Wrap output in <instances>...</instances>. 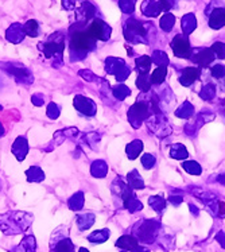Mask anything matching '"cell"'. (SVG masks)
I'll return each instance as SVG.
<instances>
[{
	"instance_id": "obj_27",
	"label": "cell",
	"mask_w": 225,
	"mask_h": 252,
	"mask_svg": "<svg viewBox=\"0 0 225 252\" xmlns=\"http://www.w3.org/2000/svg\"><path fill=\"white\" fill-rule=\"evenodd\" d=\"M128 185L133 188V189H143L144 184L143 180L140 178V175L138 174V171L136 170H132L129 174H128Z\"/></svg>"
},
{
	"instance_id": "obj_20",
	"label": "cell",
	"mask_w": 225,
	"mask_h": 252,
	"mask_svg": "<svg viewBox=\"0 0 225 252\" xmlns=\"http://www.w3.org/2000/svg\"><path fill=\"white\" fill-rule=\"evenodd\" d=\"M26 177H27V181L29 182H42V181L45 180V173H43V170L41 167H38V166H32L30 169L26 171Z\"/></svg>"
},
{
	"instance_id": "obj_14",
	"label": "cell",
	"mask_w": 225,
	"mask_h": 252,
	"mask_svg": "<svg viewBox=\"0 0 225 252\" xmlns=\"http://www.w3.org/2000/svg\"><path fill=\"white\" fill-rule=\"evenodd\" d=\"M209 26L212 29H220L225 26V10L224 8H216L209 19Z\"/></svg>"
},
{
	"instance_id": "obj_13",
	"label": "cell",
	"mask_w": 225,
	"mask_h": 252,
	"mask_svg": "<svg viewBox=\"0 0 225 252\" xmlns=\"http://www.w3.org/2000/svg\"><path fill=\"white\" fill-rule=\"evenodd\" d=\"M11 151H12V154L15 155V158L19 162L25 160L26 155L29 153V142H27L25 136H18L16 138L15 142L12 143Z\"/></svg>"
},
{
	"instance_id": "obj_46",
	"label": "cell",
	"mask_w": 225,
	"mask_h": 252,
	"mask_svg": "<svg viewBox=\"0 0 225 252\" xmlns=\"http://www.w3.org/2000/svg\"><path fill=\"white\" fill-rule=\"evenodd\" d=\"M159 7L161 10L169 11L173 7V0H159Z\"/></svg>"
},
{
	"instance_id": "obj_12",
	"label": "cell",
	"mask_w": 225,
	"mask_h": 252,
	"mask_svg": "<svg viewBox=\"0 0 225 252\" xmlns=\"http://www.w3.org/2000/svg\"><path fill=\"white\" fill-rule=\"evenodd\" d=\"M26 32L21 23H12L5 31V39L11 43H21L25 39Z\"/></svg>"
},
{
	"instance_id": "obj_30",
	"label": "cell",
	"mask_w": 225,
	"mask_h": 252,
	"mask_svg": "<svg viewBox=\"0 0 225 252\" xmlns=\"http://www.w3.org/2000/svg\"><path fill=\"white\" fill-rule=\"evenodd\" d=\"M109 236V231L108 229H101V231L93 232L92 235L88 236V240L92 243H104Z\"/></svg>"
},
{
	"instance_id": "obj_17",
	"label": "cell",
	"mask_w": 225,
	"mask_h": 252,
	"mask_svg": "<svg viewBox=\"0 0 225 252\" xmlns=\"http://www.w3.org/2000/svg\"><path fill=\"white\" fill-rule=\"evenodd\" d=\"M161 11L162 10L159 7V3L154 0H144L142 3V12L146 16H158Z\"/></svg>"
},
{
	"instance_id": "obj_42",
	"label": "cell",
	"mask_w": 225,
	"mask_h": 252,
	"mask_svg": "<svg viewBox=\"0 0 225 252\" xmlns=\"http://www.w3.org/2000/svg\"><path fill=\"white\" fill-rule=\"evenodd\" d=\"M212 74L217 78H221L223 76H225V67L223 65H216V66L212 67Z\"/></svg>"
},
{
	"instance_id": "obj_49",
	"label": "cell",
	"mask_w": 225,
	"mask_h": 252,
	"mask_svg": "<svg viewBox=\"0 0 225 252\" xmlns=\"http://www.w3.org/2000/svg\"><path fill=\"white\" fill-rule=\"evenodd\" d=\"M78 252H89V251H88L87 248H80V251Z\"/></svg>"
},
{
	"instance_id": "obj_16",
	"label": "cell",
	"mask_w": 225,
	"mask_h": 252,
	"mask_svg": "<svg viewBox=\"0 0 225 252\" xmlns=\"http://www.w3.org/2000/svg\"><path fill=\"white\" fill-rule=\"evenodd\" d=\"M51 252H74V246L69 237H61L51 248Z\"/></svg>"
},
{
	"instance_id": "obj_15",
	"label": "cell",
	"mask_w": 225,
	"mask_h": 252,
	"mask_svg": "<svg viewBox=\"0 0 225 252\" xmlns=\"http://www.w3.org/2000/svg\"><path fill=\"white\" fill-rule=\"evenodd\" d=\"M84 202H85V196H84V193H82V191H77V193H74V194L67 200V206H69L70 211L78 212L84 208Z\"/></svg>"
},
{
	"instance_id": "obj_36",
	"label": "cell",
	"mask_w": 225,
	"mask_h": 252,
	"mask_svg": "<svg viewBox=\"0 0 225 252\" xmlns=\"http://www.w3.org/2000/svg\"><path fill=\"white\" fill-rule=\"evenodd\" d=\"M135 3L136 0H119V7L126 14H131L135 8Z\"/></svg>"
},
{
	"instance_id": "obj_41",
	"label": "cell",
	"mask_w": 225,
	"mask_h": 252,
	"mask_svg": "<svg viewBox=\"0 0 225 252\" xmlns=\"http://www.w3.org/2000/svg\"><path fill=\"white\" fill-rule=\"evenodd\" d=\"M150 204H151L157 211H161V209H163L164 201L161 200L159 197H151V198H150Z\"/></svg>"
},
{
	"instance_id": "obj_2",
	"label": "cell",
	"mask_w": 225,
	"mask_h": 252,
	"mask_svg": "<svg viewBox=\"0 0 225 252\" xmlns=\"http://www.w3.org/2000/svg\"><path fill=\"white\" fill-rule=\"evenodd\" d=\"M96 38L92 36L88 30H76L70 36V60L78 61L87 56L88 53L96 47Z\"/></svg>"
},
{
	"instance_id": "obj_9",
	"label": "cell",
	"mask_w": 225,
	"mask_h": 252,
	"mask_svg": "<svg viewBox=\"0 0 225 252\" xmlns=\"http://www.w3.org/2000/svg\"><path fill=\"white\" fill-rule=\"evenodd\" d=\"M73 105L78 112L85 115V116H95L96 112H97V107H96L95 101L91 100V98L85 97V96H81V94H77L74 97Z\"/></svg>"
},
{
	"instance_id": "obj_51",
	"label": "cell",
	"mask_w": 225,
	"mask_h": 252,
	"mask_svg": "<svg viewBox=\"0 0 225 252\" xmlns=\"http://www.w3.org/2000/svg\"><path fill=\"white\" fill-rule=\"evenodd\" d=\"M1 109H3V107H1V105H0V111H1Z\"/></svg>"
},
{
	"instance_id": "obj_43",
	"label": "cell",
	"mask_w": 225,
	"mask_h": 252,
	"mask_svg": "<svg viewBox=\"0 0 225 252\" xmlns=\"http://www.w3.org/2000/svg\"><path fill=\"white\" fill-rule=\"evenodd\" d=\"M78 76H81L84 80H87V81H91V83L97 80V78L95 77V74H93L91 70H80V72H78Z\"/></svg>"
},
{
	"instance_id": "obj_22",
	"label": "cell",
	"mask_w": 225,
	"mask_h": 252,
	"mask_svg": "<svg viewBox=\"0 0 225 252\" xmlns=\"http://www.w3.org/2000/svg\"><path fill=\"white\" fill-rule=\"evenodd\" d=\"M213 58H215V54L213 52L210 50V49H205V50H201L197 56L194 57V61L197 63H200L201 66H206L208 63L213 61Z\"/></svg>"
},
{
	"instance_id": "obj_5",
	"label": "cell",
	"mask_w": 225,
	"mask_h": 252,
	"mask_svg": "<svg viewBox=\"0 0 225 252\" xmlns=\"http://www.w3.org/2000/svg\"><path fill=\"white\" fill-rule=\"evenodd\" d=\"M105 70L109 74H115L118 81H124L131 73V69H128L123 60L113 58V57H109L105 60Z\"/></svg>"
},
{
	"instance_id": "obj_1",
	"label": "cell",
	"mask_w": 225,
	"mask_h": 252,
	"mask_svg": "<svg viewBox=\"0 0 225 252\" xmlns=\"http://www.w3.org/2000/svg\"><path fill=\"white\" fill-rule=\"evenodd\" d=\"M34 217L30 213L18 211L8 212L4 215H0V229L5 235H18L27 231Z\"/></svg>"
},
{
	"instance_id": "obj_40",
	"label": "cell",
	"mask_w": 225,
	"mask_h": 252,
	"mask_svg": "<svg viewBox=\"0 0 225 252\" xmlns=\"http://www.w3.org/2000/svg\"><path fill=\"white\" fill-rule=\"evenodd\" d=\"M142 165H143L146 169H151V167L155 165V158L150 154L143 155V158H142Z\"/></svg>"
},
{
	"instance_id": "obj_8",
	"label": "cell",
	"mask_w": 225,
	"mask_h": 252,
	"mask_svg": "<svg viewBox=\"0 0 225 252\" xmlns=\"http://www.w3.org/2000/svg\"><path fill=\"white\" fill-rule=\"evenodd\" d=\"M87 30L91 35L95 36L96 39H100V41H108L111 36V32H112V29L101 19H95Z\"/></svg>"
},
{
	"instance_id": "obj_32",
	"label": "cell",
	"mask_w": 225,
	"mask_h": 252,
	"mask_svg": "<svg viewBox=\"0 0 225 252\" xmlns=\"http://www.w3.org/2000/svg\"><path fill=\"white\" fill-rule=\"evenodd\" d=\"M195 26H197V23H195V18L193 15H186L182 19V29L186 34H189L190 31L194 30Z\"/></svg>"
},
{
	"instance_id": "obj_37",
	"label": "cell",
	"mask_w": 225,
	"mask_h": 252,
	"mask_svg": "<svg viewBox=\"0 0 225 252\" xmlns=\"http://www.w3.org/2000/svg\"><path fill=\"white\" fill-rule=\"evenodd\" d=\"M151 61H154L155 63H158L159 66H166V63L169 62V60H167V57H166V54L164 53H161V52H155L154 53L153 58H151Z\"/></svg>"
},
{
	"instance_id": "obj_29",
	"label": "cell",
	"mask_w": 225,
	"mask_h": 252,
	"mask_svg": "<svg viewBox=\"0 0 225 252\" xmlns=\"http://www.w3.org/2000/svg\"><path fill=\"white\" fill-rule=\"evenodd\" d=\"M151 58L147 56L140 57L136 60V69L139 70V74H144V73H149L150 67H151Z\"/></svg>"
},
{
	"instance_id": "obj_48",
	"label": "cell",
	"mask_w": 225,
	"mask_h": 252,
	"mask_svg": "<svg viewBox=\"0 0 225 252\" xmlns=\"http://www.w3.org/2000/svg\"><path fill=\"white\" fill-rule=\"evenodd\" d=\"M225 213V204L224 202H220V215H224Z\"/></svg>"
},
{
	"instance_id": "obj_31",
	"label": "cell",
	"mask_w": 225,
	"mask_h": 252,
	"mask_svg": "<svg viewBox=\"0 0 225 252\" xmlns=\"http://www.w3.org/2000/svg\"><path fill=\"white\" fill-rule=\"evenodd\" d=\"M136 87L142 91V92H147L151 87V80H150V76L147 73L144 74H139L138 80H136Z\"/></svg>"
},
{
	"instance_id": "obj_44",
	"label": "cell",
	"mask_w": 225,
	"mask_h": 252,
	"mask_svg": "<svg viewBox=\"0 0 225 252\" xmlns=\"http://www.w3.org/2000/svg\"><path fill=\"white\" fill-rule=\"evenodd\" d=\"M62 7L66 11H72L76 8V0H62Z\"/></svg>"
},
{
	"instance_id": "obj_35",
	"label": "cell",
	"mask_w": 225,
	"mask_h": 252,
	"mask_svg": "<svg viewBox=\"0 0 225 252\" xmlns=\"http://www.w3.org/2000/svg\"><path fill=\"white\" fill-rule=\"evenodd\" d=\"M174 21L175 18L171 14H166V15L162 18V21H161V27L163 29L164 31H170L174 26Z\"/></svg>"
},
{
	"instance_id": "obj_23",
	"label": "cell",
	"mask_w": 225,
	"mask_h": 252,
	"mask_svg": "<svg viewBox=\"0 0 225 252\" xmlns=\"http://www.w3.org/2000/svg\"><path fill=\"white\" fill-rule=\"evenodd\" d=\"M200 76V70L198 69H194V67H188V69H185L184 72V77L181 78L179 81L185 85H190V84L195 81L197 78Z\"/></svg>"
},
{
	"instance_id": "obj_10",
	"label": "cell",
	"mask_w": 225,
	"mask_h": 252,
	"mask_svg": "<svg viewBox=\"0 0 225 252\" xmlns=\"http://www.w3.org/2000/svg\"><path fill=\"white\" fill-rule=\"evenodd\" d=\"M96 15V8L92 3L89 1H82V4L76 10V21L80 25H85L87 22L93 19V16Z\"/></svg>"
},
{
	"instance_id": "obj_24",
	"label": "cell",
	"mask_w": 225,
	"mask_h": 252,
	"mask_svg": "<svg viewBox=\"0 0 225 252\" xmlns=\"http://www.w3.org/2000/svg\"><path fill=\"white\" fill-rule=\"evenodd\" d=\"M143 149V143L140 142V140H133L131 143L127 146V155L129 159H135L139 154H140V151Z\"/></svg>"
},
{
	"instance_id": "obj_38",
	"label": "cell",
	"mask_w": 225,
	"mask_h": 252,
	"mask_svg": "<svg viewBox=\"0 0 225 252\" xmlns=\"http://www.w3.org/2000/svg\"><path fill=\"white\" fill-rule=\"evenodd\" d=\"M212 52H215V56H217L219 58H225V43H221V42L215 43L212 46Z\"/></svg>"
},
{
	"instance_id": "obj_26",
	"label": "cell",
	"mask_w": 225,
	"mask_h": 252,
	"mask_svg": "<svg viewBox=\"0 0 225 252\" xmlns=\"http://www.w3.org/2000/svg\"><path fill=\"white\" fill-rule=\"evenodd\" d=\"M116 246L124 248V250H131V251L133 252L138 248V242L131 236H123L120 240L116 242Z\"/></svg>"
},
{
	"instance_id": "obj_33",
	"label": "cell",
	"mask_w": 225,
	"mask_h": 252,
	"mask_svg": "<svg viewBox=\"0 0 225 252\" xmlns=\"http://www.w3.org/2000/svg\"><path fill=\"white\" fill-rule=\"evenodd\" d=\"M46 115L47 118L53 119V120H56V119L60 118V115H61V108H60V105L56 103L49 104L46 109Z\"/></svg>"
},
{
	"instance_id": "obj_18",
	"label": "cell",
	"mask_w": 225,
	"mask_h": 252,
	"mask_svg": "<svg viewBox=\"0 0 225 252\" xmlns=\"http://www.w3.org/2000/svg\"><path fill=\"white\" fill-rule=\"evenodd\" d=\"M108 173V166L104 160L98 159L95 160L91 166V174L95 177V178H104Z\"/></svg>"
},
{
	"instance_id": "obj_25",
	"label": "cell",
	"mask_w": 225,
	"mask_h": 252,
	"mask_svg": "<svg viewBox=\"0 0 225 252\" xmlns=\"http://www.w3.org/2000/svg\"><path fill=\"white\" fill-rule=\"evenodd\" d=\"M23 29H25L26 35L31 36V38H35V36L39 35V25L34 19H30V21L26 22L25 25H23Z\"/></svg>"
},
{
	"instance_id": "obj_50",
	"label": "cell",
	"mask_w": 225,
	"mask_h": 252,
	"mask_svg": "<svg viewBox=\"0 0 225 252\" xmlns=\"http://www.w3.org/2000/svg\"><path fill=\"white\" fill-rule=\"evenodd\" d=\"M76 1H85V0H76Z\"/></svg>"
},
{
	"instance_id": "obj_7",
	"label": "cell",
	"mask_w": 225,
	"mask_h": 252,
	"mask_svg": "<svg viewBox=\"0 0 225 252\" xmlns=\"http://www.w3.org/2000/svg\"><path fill=\"white\" fill-rule=\"evenodd\" d=\"M149 105L146 103H140L139 101V103L133 104L132 107L129 108V111H128V120L136 128V127H139L142 124L144 119L149 116Z\"/></svg>"
},
{
	"instance_id": "obj_28",
	"label": "cell",
	"mask_w": 225,
	"mask_h": 252,
	"mask_svg": "<svg viewBox=\"0 0 225 252\" xmlns=\"http://www.w3.org/2000/svg\"><path fill=\"white\" fill-rule=\"evenodd\" d=\"M166 74H167V69H166V66L157 67L153 72V74L150 76L151 84H162L164 81V78H166Z\"/></svg>"
},
{
	"instance_id": "obj_6",
	"label": "cell",
	"mask_w": 225,
	"mask_h": 252,
	"mask_svg": "<svg viewBox=\"0 0 225 252\" xmlns=\"http://www.w3.org/2000/svg\"><path fill=\"white\" fill-rule=\"evenodd\" d=\"M124 36L129 42H144L146 30L136 19H128L124 25Z\"/></svg>"
},
{
	"instance_id": "obj_39",
	"label": "cell",
	"mask_w": 225,
	"mask_h": 252,
	"mask_svg": "<svg viewBox=\"0 0 225 252\" xmlns=\"http://www.w3.org/2000/svg\"><path fill=\"white\" fill-rule=\"evenodd\" d=\"M31 103L34 104L35 107H42L43 103H45V96L42 93H34L31 96Z\"/></svg>"
},
{
	"instance_id": "obj_34",
	"label": "cell",
	"mask_w": 225,
	"mask_h": 252,
	"mask_svg": "<svg viewBox=\"0 0 225 252\" xmlns=\"http://www.w3.org/2000/svg\"><path fill=\"white\" fill-rule=\"evenodd\" d=\"M112 92L115 97L119 98V100H124V98L127 97L128 94L131 93V91H129L126 85H119V87L113 88Z\"/></svg>"
},
{
	"instance_id": "obj_3",
	"label": "cell",
	"mask_w": 225,
	"mask_h": 252,
	"mask_svg": "<svg viewBox=\"0 0 225 252\" xmlns=\"http://www.w3.org/2000/svg\"><path fill=\"white\" fill-rule=\"evenodd\" d=\"M38 49L45 54L46 58H53L54 63H61L62 53L65 49V34L61 31L51 34L46 42H41L38 45Z\"/></svg>"
},
{
	"instance_id": "obj_21",
	"label": "cell",
	"mask_w": 225,
	"mask_h": 252,
	"mask_svg": "<svg viewBox=\"0 0 225 252\" xmlns=\"http://www.w3.org/2000/svg\"><path fill=\"white\" fill-rule=\"evenodd\" d=\"M15 252H35V237L34 235L26 236Z\"/></svg>"
},
{
	"instance_id": "obj_19",
	"label": "cell",
	"mask_w": 225,
	"mask_h": 252,
	"mask_svg": "<svg viewBox=\"0 0 225 252\" xmlns=\"http://www.w3.org/2000/svg\"><path fill=\"white\" fill-rule=\"evenodd\" d=\"M76 221L77 225H78V229L80 231H85V229H89L93 225V222H95V215L93 213H82V215L77 216Z\"/></svg>"
},
{
	"instance_id": "obj_45",
	"label": "cell",
	"mask_w": 225,
	"mask_h": 252,
	"mask_svg": "<svg viewBox=\"0 0 225 252\" xmlns=\"http://www.w3.org/2000/svg\"><path fill=\"white\" fill-rule=\"evenodd\" d=\"M185 167H186V169L189 170V173L190 174H200L201 173V167L198 165H197V163H192V165H186V163H185Z\"/></svg>"
},
{
	"instance_id": "obj_47",
	"label": "cell",
	"mask_w": 225,
	"mask_h": 252,
	"mask_svg": "<svg viewBox=\"0 0 225 252\" xmlns=\"http://www.w3.org/2000/svg\"><path fill=\"white\" fill-rule=\"evenodd\" d=\"M4 134H5V129H4V127H3L1 122H0V138H1V136H4Z\"/></svg>"
},
{
	"instance_id": "obj_11",
	"label": "cell",
	"mask_w": 225,
	"mask_h": 252,
	"mask_svg": "<svg viewBox=\"0 0 225 252\" xmlns=\"http://www.w3.org/2000/svg\"><path fill=\"white\" fill-rule=\"evenodd\" d=\"M171 47H173V50H174L177 57H181V58H189L190 57V45L186 36H175L174 41L171 42Z\"/></svg>"
},
{
	"instance_id": "obj_4",
	"label": "cell",
	"mask_w": 225,
	"mask_h": 252,
	"mask_svg": "<svg viewBox=\"0 0 225 252\" xmlns=\"http://www.w3.org/2000/svg\"><path fill=\"white\" fill-rule=\"evenodd\" d=\"M0 67L5 73H8L16 83L23 84V85H30L34 83V76L27 67L21 66V65H11V63H0Z\"/></svg>"
}]
</instances>
